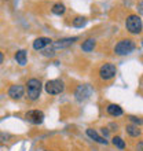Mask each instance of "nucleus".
Wrapping results in <instances>:
<instances>
[{
  "mask_svg": "<svg viewBox=\"0 0 143 151\" xmlns=\"http://www.w3.org/2000/svg\"><path fill=\"white\" fill-rule=\"evenodd\" d=\"M129 119H131V122H134V125H143V119L142 118H138V117H134V115H131L129 117Z\"/></svg>",
  "mask_w": 143,
  "mask_h": 151,
  "instance_id": "21",
  "label": "nucleus"
},
{
  "mask_svg": "<svg viewBox=\"0 0 143 151\" xmlns=\"http://www.w3.org/2000/svg\"><path fill=\"white\" fill-rule=\"evenodd\" d=\"M95 45H96L95 39H87L81 44V50H83L84 52H91V51H94Z\"/></svg>",
  "mask_w": 143,
  "mask_h": 151,
  "instance_id": "15",
  "label": "nucleus"
},
{
  "mask_svg": "<svg viewBox=\"0 0 143 151\" xmlns=\"http://www.w3.org/2000/svg\"><path fill=\"white\" fill-rule=\"evenodd\" d=\"M111 143L114 144L117 148H120V150H124V148H125V142H124L120 136H114V137L111 139Z\"/></svg>",
  "mask_w": 143,
  "mask_h": 151,
  "instance_id": "18",
  "label": "nucleus"
},
{
  "mask_svg": "<svg viewBox=\"0 0 143 151\" xmlns=\"http://www.w3.org/2000/svg\"><path fill=\"white\" fill-rule=\"evenodd\" d=\"M44 151H51V150H44Z\"/></svg>",
  "mask_w": 143,
  "mask_h": 151,
  "instance_id": "28",
  "label": "nucleus"
},
{
  "mask_svg": "<svg viewBox=\"0 0 143 151\" xmlns=\"http://www.w3.org/2000/svg\"><path fill=\"white\" fill-rule=\"evenodd\" d=\"M85 24H87V18L85 17H76L72 21V25L74 28H83V26H85Z\"/></svg>",
  "mask_w": 143,
  "mask_h": 151,
  "instance_id": "17",
  "label": "nucleus"
},
{
  "mask_svg": "<svg viewBox=\"0 0 143 151\" xmlns=\"http://www.w3.org/2000/svg\"><path fill=\"white\" fill-rule=\"evenodd\" d=\"M52 40L50 37H39L33 41V50L36 51H43L44 48H47L48 45H51Z\"/></svg>",
  "mask_w": 143,
  "mask_h": 151,
  "instance_id": "10",
  "label": "nucleus"
},
{
  "mask_svg": "<svg viewBox=\"0 0 143 151\" xmlns=\"http://www.w3.org/2000/svg\"><path fill=\"white\" fill-rule=\"evenodd\" d=\"M98 74H99L100 80H103V81H110V80H113L116 77V74H117V68H116L113 63L106 62V63H103L99 68Z\"/></svg>",
  "mask_w": 143,
  "mask_h": 151,
  "instance_id": "5",
  "label": "nucleus"
},
{
  "mask_svg": "<svg viewBox=\"0 0 143 151\" xmlns=\"http://www.w3.org/2000/svg\"><path fill=\"white\" fill-rule=\"evenodd\" d=\"M135 48H136V44H135V41H134V40H131V39H123V40H120L118 43L114 45L113 51H114L116 55L123 56V55H129L131 52L135 51Z\"/></svg>",
  "mask_w": 143,
  "mask_h": 151,
  "instance_id": "1",
  "label": "nucleus"
},
{
  "mask_svg": "<svg viewBox=\"0 0 143 151\" xmlns=\"http://www.w3.org/2000/svg\"><path fill=\"white\" fill-rule=\"evenodd\" d=\"M110 128H113L111 131H117V128H118V125H117V124H110Z\"/></svg>",
  "mask_w": 143,
  "mask_h": 151,
  "instance_id": "25",
  "label": "nucleus"
},
{
  "mask_svg": "<svg viewBox=\"0 0 143 151\" xmlns=\"http://www.w3.org/2000/svg\"><path fill=\"white\" fill-rule=\"evenodd\" d=\"M106 111H107V114L111 115V117H120V115L124 114L121 106H118V104H114V103H110V104H109V106L106 107Z\"/></svg>",
  "mask_w": 143,
  "mask_h": 151,
  "instance_id": "12",
  "label": "nucleus"
},
{
  "mask_svg": "<svg viewBox=\"0 0 143 151\" xmlns=\"http://www.w3.org/2000/svg\"><path fill=\"white\" fill-rule=\"evenodd\" d=\"M3 60H4V54L1 51H0V65L3 63Z\"/></svg>",
  "mask_w": 143,
  "mask_h": 151,
  "instance_id": "26",
  "label": "nucleus"
},
{
  "mask_svg": "<svg viewBox=\"0 0 143 151\" xmlns=\"http://www.w3.org/2000/svg\"><path fill=\"white\" fill-rule=\"evenodd\" d=\"M79 40V37H65V39H59L56 41H52L51 43V48L52 50H65V48L70 47Z\"/></svg>",
  "mask_w": 143,
  "mask_h": 151,
  "instance_id": "7",
  "label": "nucleus"
},
{
  "mask_svg": "<svg viewBox=\"0 0 143 151\" xmlns=\"http://www.w3.org/2000/svg\"><path fill=\"white\" fill-rule=\"evenodd\" d=\"M44 89L48 95H59L65 91V83L59 78L55 80H48L47 83L44 84Z\"/></svg>",
  "mask_w": 143,
  "mask_h": 151,
  "instance_id": "4",
  "label": "nucleus"
},
{
  "mask_svg": "<svg viewBox=\"0 0 143 151\" xmlns=\"http://www.w3.org/2000/svg\"><path fill=\"white\" fill-rule=\"evenodd\" d=\"M15 60L20 66H25V65L28 63V54H26V51H25V50L17 51L15 52Z\"/></svg>",
  "mask_w": 143,
  "mask_h": 151,
  "instance_id": "13",
  "label": "nucleus"
},
{
  "mask_svg": "<svg viewBox=\"0 0 143 151\" xmlns=\"http://www.w3.org/2000/svg\"><path fill=\"white\" fill-rule=\"evenodd\" d=\"M41 81L39 78H30L26 83V91H28V99L30 102H36L41 93Z\"/></svg>",
  "mask_w": 143,
  "mask_h": 151,
  "instance_id": "2",
  "label": "nucleus"
},
{
  "mask_svg": "<svg viewBox=\"0 0 143 151\" xmlns=\"http://www.w3.org/2000/svg\"><path fill=\"white\" fill-rule=\"evenodd\" d=\"M87 136L90 137V139H92L94 142H96V143H99V144H105V146H106V144L109 143L103 136H100L99 133H98L95 129H92V128H88L87 129Z\"/></svg>",
  "mask_w": 143,
  "mask_h": 151,
  "instance_id": "11",
  "label": "nucleus"
},
{
  "mask_svg": "<svg viewBox=\"0 0 143 151\" xmlns=\"http://www.w3.org/2000/svg\"><path fill=\"white\" fill-rule=\"evenodd\" d=\"M100 133L103 135V137L106 139V137H109V128H100Z\"/></svg>",
  "mask_w": 143,
  "mask_h": 151,
  "instance_id": "22",
  "label": "nucleus"
},
{
  "mask_svg": "<svg viewBox=\"0 0 143 151\" xmlns=\"http://www.w3.org/2000/svg\"><path fill=\"white\" fill-rule=\"evenodd\" d=\"M65 11H66V7H65L64 3H55L51 8V12L55 15H64Z\"/></svg>",
  "mask_w": 143,
  "mask_h": 151,
  "instance_id": "16",
  "label": "nucleus"
},
{
  "mask_svg": "<svg viewBox=\"0 0 143 151\" xmlns=\"http://www.w3.org/2000/svg\"><path fill=\"white\" fill-rule=\"evenodd\" d=\"M140 43H142V47H143V39H142V41H140Z\"/></svg>",
  "mask_w": 143,
  "mask_h": 151,
  "instance_id": "27",
  "label": "nucleus"
},
{
  "mask_svg": "<svg viewBox=\"0 0 143 151\" xmlns=\"http://www.w3.org/2000/svg\"><path fill=\"white\" fill-rule=\"evenodd\" d=\"M25 119L33 125H41L44 121V113L41 110H29L25 113Z\"/></svg>",
  "mask_w": 143,
  "mask_h": 151,
  "instance_id": "6",
  "label": "nucleus"
},
{
  "mask_svg": "<svg viewBox=\"0 0 143 151\" xmlns=\"http://www.w3.org/2000/svg\"><path fill=\"white\" fill-rule=\"evenodd\" d=\"M8 96L14 100H21L25 96V88L21 84H14L8 89Z\"/></svg>",
  "mask_w": 143,
  "mask_h": 151,
  "instance_id": "9",
  "label": "nucleus"
},
{
  "mask_svg": "<svg viewBox=\"0 0 143 151\" xmlns=\"http://www.w3.org/2000/svg\"><path fill=\"white\" fill-rule=\"evenodd\" d=\"M10 139H11V136L8 135V133H6V132H1V133H0V143H6V142H8Z\"/></svg>",
  "mask_w": 143,
  "mask_h": 151,
  "instance_id": "20",
  "label": "nucleus"
},
{
  "mask_svg": "<svg viewBox=\"0 0 143 151\" xmlns=\"http://www.w3.org/2000/svg\"><path fill=\"white\" fill-rule=\"evenodd\" d=\"M125 132H127V133L131 136V137H139V136L142 135V131H140V129L136 127V125H134V124H129V125H127V127H125Z\"/></svg>",
  "mask_w": 143,
  "mask_h": 151,
  "instance_id": "14",
  "label": "nucleus"
},
{
  "mask_svg": "<svg viewBox=\"0 0 143 151\" xmlns=\"http://www.w3.org/2000/svg\"><path fill=\"white\" fill-rule=\"evenodd\" d=\"M135 151H143V140H139L135 146Z\"/></svg>",
  "mask_w": 143,
  "mask_h": 151,
  "instance_id": "23",
  "label": "nucleus"
},
{
  "mask_svg": "<svg viewBox=\"0 0 143 151\" xmlns=\"http://www.w3.org/2000/svg\"><path fill=\"white\" fill-rule=\"evenodd\" d=\"M92 93V88L87 84H84V85H79L77 89L74 92V96L76 99L79 100V102H84V100H87Z\"/></svg>",
  "mask_w": 143,
  "mask_h": 151,
  "instance_id": "8",
  "label": "nucleus"
},
{
  "mask_svg": "<svg viewBox=\"0 0 143 151\" xmlns=\"http://www.w3.org/2000/svg\"><path fill=\"white\" fill-rule=\"evenodd\" d=\"M138 11H139L140 14L143 15V1H140V3L138 4Z\"/></svg>",
  "mask_w": 143,
  "mask_h": 151,
  "instance_id": "24",
  "label": "nucleus"
},
{
  "mask_svg": "<svg viewBox=\"0 0 143 151\" xmlns=\"http://www.w3.org/2000/svg\"><path fill=\"white\" fill-rule=\"evenodd\" d=\"M125 29L131 35H139L143 29V22L140 19V17L136 15V14L128 15L127 19H125Z\"/></svg>",
  "mask_w": 143,
  "mask_h": 151,
  "instance_id": "3",
  "label": "nucleus"
},
{
  "mask_svg": "<svg viewBox=\"0 0 143 151\" xmlns=\"http://www.w3.org/2000/svg\"><path fill=\"white\" fill-rule=\"evenodd\" d=\"M41 54H43L44 56H47V58H52V56L55 55V50H52L51 45H50V48H44Z\"/></svg>",
  "mask_w": 143,
  "mask_h": 151,
  "instance_id": "19",
  "label": "nucleus"
}]
</instances>
